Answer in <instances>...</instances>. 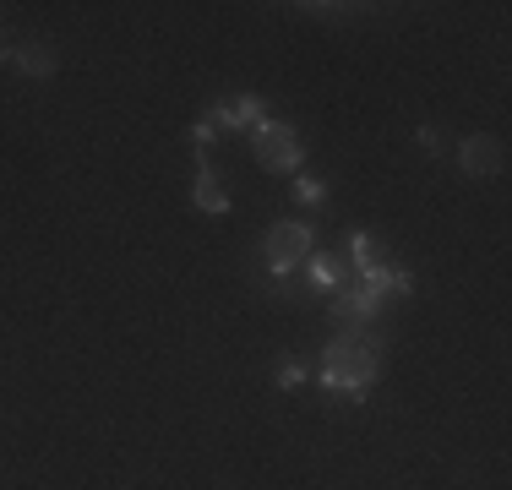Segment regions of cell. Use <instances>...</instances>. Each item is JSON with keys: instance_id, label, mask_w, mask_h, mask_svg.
Listing matches in <instances>:
<instances>
[{"instance_id": "obj_9", "label": "cell", "mask_w": 512, "mask_h": 490, "mask_svg": "<svg viewBox=\"0 0 512 490\" xmlns=\"http://www.w3.org/2000/svg\"><path fill=\"white\" fill-rule=\"evenodd\" d=\"M17 66L28 71V77H50L55 71V55L44 44H28V49H17Z\"/></svg>"}, {"instance_id": "obj_8", "label": "cell", "mask_w": 512, "mask_h": 490, "mask_svg": "<svg viewBox=\"0 0 512 490\" xmlns=\"http://www.w3.org/2000/svg\"><path fill=\"white\" fill-rule=\"evenodd\" d=\"M191 196H197L202 213H229V191H224V180H218L213 169H202V175H197V191H191Z\"/></svg>"}, {"instance_id": "obj_5", "label": "cell", "mask_w": 512, "mask_h": 490, "mask_svg": "<svg viewBox=\"0 0 512 490\" xmlns=\"http://www.w3.org/2000/svg\"><path fill=\"white\" fill-rule=\"evenodd\" d=\"M262 120H267V115H262V98L240 93V98H229V104H218L207 126H224V131H256Z\"/></svg>"}, {"instance_id": "obj_2", "label": "cell", "mask_w": 512, "mask_h": 490, "mask_svg": "<svg viewBox=\"0 0 512 490\" xmlns=\"http://www.w3.org/2000/svg\"><path fill=\"white\" fill-rule=\"evenodd\" d=\"M409 289H414V278L404 273V267H398V262H382V267H371V273H355L344 289H338L333 316H338V322H349V333H355L360 322H371V316L382 311L387 294H409Z\"/></svg>"}, {"instance_id": "obj_4", "label": "cell", "mask_w": 512, "mask_h": 490, "mask_svg": "<svg viewBox=\"0 0 512 490\" xmlns=\"http://www.w3.org/2000/svg\"><path fill=\"white\" fill-rule=\"evenodd\" d=\"M262 256H267V267H273L278 278L295 273V267L311 256V224H278L273 235H267Z\"/></svg>"}, {"instance_id": "obj_12", "label": "cell", "mask_w": 512, "mask_h": 490, "mask_svg": "<svg viewBox=\"0 0 512 490\" xmlns=\"http://www.w3.org/2000/svg\"><path fill=\"white\" fill-rule=\"evenodd\" d=\"M207 142H213V126H207V120H202V126L191 131V147H197V153H207Z\"/></svg>"}, {"instance_id": "obj_6", "label": "cell", "mask_w": 512, "mask_h": 490, "mask_svg": "<svg viewBox=\"0 0 512 490\" xmlns=\"http://www.w3.org/2000/svg\"><path fill=\"white\" fill-rule=\"evenodd\" d=\"M463 169H469L474 180H491V175H502V142L496 137H469L463 142Z\"/></svg>"}, {"instance_id": "obj_3", "label": "cell", "mask_w": 512, "mask_h": 490, "mask_svg": "<svg viewBox=\"0 0 512 490\" xmlns=\"http://www.w3.org/2000/svg\"><path fill=\"white\" fill-rule=\"evenodd\" d=\"M251 153L262 169H273V175H289V169L300 164V153H306V142H300L295 126H284V120H262V126L251 131Z\"/></svg>"}, {"instance_id": "obj_1", "label": "cell", "mask_w": 512, "mask_h": 490, "mask_svg": "<svg viewBox=\"0 0 512 490\" xmlns=\"http://www.w3.org/2000/svg\"><path fill=\"white\" fill-rule=\"evenodd\" d=\"M376 365H382V338L376 333H338L322 354V387L349 398V403H365V392L376 382Z\"/></svg>"}, {"instance_id": "obj_7", "label": "cell", "mask_w": 512, "mask_h": 490, "mask_svg": "<svg viewBox=\"0 0 512 490\" xmlns=\"http://www.w3.org/2000/svg\"><path fill=\"white\" fill-rule=\"evenodd\" d=\"M349 278H355L349 256H311V284L316 289H344Z\"/></svg>"}, {"instance_id": "obj_13", "label": "cell", "mask_w": 512, "mask_h": 490, "mask_svg": "<svg viewBox=\"0 0 512 490\" xmlns=\"http://www.w3.org/2000/svg\"><path fill=\"white\" fill-rule=\"evenodd\" d=\"M420 147H425V153H436V147H442V131L425 126V131H420Z\"/></svg>"}, {"instance_id": "obj_11", "label": "cell", "mask_w": 512, "mask_h": 490, "mask_svg": "<svg viewBox=\"0 0 512 490\" xmlns=\"http://www.w3.org/2000/svg\"><path fill=\"white\" fill-rule=\"evenodd\" d=\"M300 382H306V371H300V365H295V360H289V365H284V371H278V387H300Z\"/></svg>"}, {"instance_id": "obj_10", "label": "cell", "mask_w": 512, "mask_h": 490, "mask_svg": "<svg viewBox=\"0 0 512 490\" xmlns=\"http://www.w3.org/2000/svg\"><path fill=\"white\" fill-rule=\"evenodd\" d=\"M295 196H300V202H322L327 186H322V180H311V175H300V180H295Z\"/></svg>"}]
</instances>
